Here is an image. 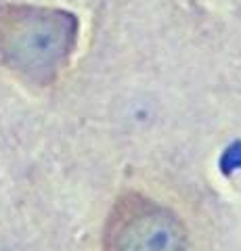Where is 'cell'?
<instances>
[{
	"instance_id": "3957f363",
	"label": "cell",
	"mask_w": 241,
	"mask_h": 251,
	"mask_svg": "<svg viewBox=\"0 0 241 251\" xmlns=\"http://www.w3.org/2000/svg\"><path fill=\"white\" fill-rule=\"evenodd\" d=\"M220 170L224 174H231L233 170H241V140L235 145H231L224 151L222 159H220Z\"/></svg>"
},
{
	"instance_id": "7a4b0ae2",
	"label": "cell",
	"mask_w": 241,
	"mask_h": 251,
	"mask_svg": "<svg viewBox=\"0 0 241 251\" xmlns=\"http://www.w3.org/2000/svg\"><path fill=\"white\" fill-rule=\"evenodd\" d=\"M187 245L183 220L141 193L115 201L103 230L105 251H187Z\"/></svg>"
},
{
	"instance_id": "6da1fadb",
	"label": "cell",
	"mask_w": 241,
	"mask_h": 251,
	"mask_svg": "<svg viewBox=\"0 0 241 251\" xmlns=\"http://www.w3.org/2000/svg\"><path fill=\"white\" fill-rule=\"evenodd\" d=\"M76 29V19L59 9L0 6V63L46 84L67 63Z\"/></svg>"
}]
</instances>
